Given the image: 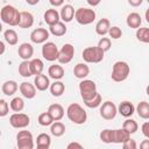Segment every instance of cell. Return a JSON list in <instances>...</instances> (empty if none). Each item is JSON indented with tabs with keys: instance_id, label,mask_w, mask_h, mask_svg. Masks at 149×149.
<instances>
[{
	"instance_id": "obj_1",
	"label": "cell",
	"mask_w": 149,
	"mask_h": 149,
	"mask_svg": "<svg viewBox=\"0 0 149 149\" xmlns=\"http://www.w3.org/2000/svg\"><path fill=\"white\" fill-rule=\"evenodd\" d=\"M66 115H68L69 120L76 125H83L87 120L86 111L77 102L69 105V107L66 109Z\"/></svg>"
},
{
	"instance_id": "obj_2",
	"label": "cell",
	"mask_w": 149,
	"mask_h": 149,
	"mask_svg": "<svg viewBox=\"0 0 149 149\" xmlns=\"http://www.w3.org/2000/svg\"><path fill=\"white\" fill-rule=\"evenodd\" d=\"M0 17L3 23H7L9 26H19L20 22V12L10 5H6L0 10Z\"/></svg>"
},
{
	"instance_id": "obj_3",
	"label": "cell",
	"mask_w": 149,
	"mask_h": 149,
	"mask_svg": "<svg viewBox=\"0 0 149 149\" xmlns=\"http://www.w3.org/2000/svg\"><path fill=\"white\" fill-rule=\"evenodd\" d=\"M129 72H130V68L129 65L123 62V61H118L113 64V68H112V79L116 83H120V81H123L128 78L129 76Z\"/></svg>"
},
{
	"instance_id": "obj_4",
	"label": "cell",
	"mask_w": 149,
	"mask_h": 149,
	"mask_svg": "<svg viewBox=\"0 0 149 149\" xmlns=\"http://www.w3.org/2000/svg\"><path fill=\"white\" fill-rule=\"evenodd\" d=\"M105 52L97 47H87L83 50L81 57L86 63H100L104 59Z\"/></svg>"
},
{
	"instance_id": "obj_5",
	"label": "cell",
	"mask_w": 149,
	"mask_h": 149,
	"mask_svg": "<svg viewBox=\"0 0 149 149\" xmlns=\"http://www.w3.org/2000/svg\"><path fill=\"white\" fill-rule=\"evenodd\" d=\"M79 91H80V95H81L83 101H87V100L92 99L98 93L95 83L93 80H90V79H84L79 83Z\"/></svg>"
},
{
	"instance_id": "obj_6",
	"label": "cell",
	"mask_w": 149,
	"mask_h": 149,
	"mask_svg": "<svg viewBox=\"0 0 149 149\" xmlns=\"http://www.w3.org/2000/svg\"><path fill=\"white\" fill-rule=\"evenodd\" d=\"M76 21L79 24L86 26L92 23L95 20V12L91 8H85V7H80L76 10V15H74Z\"/></svg>"
},
{
	"instance_id": "obj_7",
	"label": "cell",
	"mask_w": 149,
	"mask_h": 149,
	"mask_svg": "<svg viewBox=\"0 0 149 149\" xmlns=\"http://www.w3.org/2000/svg\"><path fill=\"white\" fill-rule=\"evenodd\" d=\"M16 144L19 149H33L34 139L29 130H20L16 135Z\"/></svg>"
},
{
	"instance_id": "obj_8",
	"label": "cell",
	"mask_w": 149,
	"mask_h": 149,
	"mask_svg": "<svg viewBox=\"0 0 149 149\" xmlns=\"http://www.w3.org/2000/svg\"><path fill=\"white\" fill-rule=\"evenodd\" d=\"M58 54H59V50L54 42H45L43 44L42 56L44 59H47L49 62H54V61L58 59Z\"/></svg>"
},
{
	"instance_id": "obj_9",
	"label": "cell",
	"mask_w": 149,
	"mask_h": 149,
	"mask_svg": "<svg viewBox=\"0 0 149 149\" xmlns=\"http://www.w3.org/2000/svg\"><path fill=\"white\" fill-rule=\"evenodd\" d=\"M9 123L12 127L21 129V128H26L27 126H29L30 119L24 113H14L9 116Z\"/></svg>"
},
{
	"instance_id": "obj_10",
	"label": "cell",
	"mask_w": 149,
	"mask_h": 149,
	"mask_svg": "<svg viewBox=\"0 0 149 149\" xmlns=\"http://www.w3.org/2000/svg\"><path fill=\"white\" fill-rule=\"evenodd\" d=\"M74 56V47L70 43H65L61 50H59V54H58V62L61 64H68L72 61Z\"/></svg>"
},
{
	"instance_id": "obj_11",
	"label": "cell",
	"mask_w": 149,
	"mask_h": 149,
	"mask_svg": "<svg viewBox=\"0 0 149 149\" xmlns=\"http://www.w3.org/2000/svg\"><path fill=\"white\" fill-rule=\"evenodd\" d=\"M118 113V108L112 101H105L100 106V115L105 120H113Z\"/></svg>"
},
{
	"instance_id": "obj_12",
	"label": "cell",
	"mask_w": 149,
	"mask_h": 149,
	"mask_svg": "<svg viewBox=\"0 0 149 149\" xmlns=\"http://www.w3.org/2000/svg\"><path fill=\"white\" fill-rule=\"evenodd\" d=\"M50 33L44 29V28H36L30 33V40L31 42L36 43V44H41V43H45L47 40L49 38Z\"/></svg>"
},
{
	"instance_id": "obj_13",
	"label": "cell",
	"mask_w": 149,
	"mask_h": 149,
	"mask_svg": "<svg viewBox=\"0 0 149 149\" xmlns=\"http://www.w3.org/2000/svg\"><path fill=\"white\" fill-rule=\"evenodd\" d=\"M19 90H20L21 94L27 99H33L36 95V87L31 83H28V81L21 83L19 86Z\"/></svg>"
},
{
	"instance_id": "obj_14",
	"label": "cell",
	"mask_w": 149,
	"mask_h": 149,
	"mask_svg": "<svg viewBox=\"0 0 149 149\" xmlns=\"http://www.w3.org/2000/svg\"><path fill=\"white\" fill-rule=\"evenodd\" d=\"M43 19H44V22L47 24H49V27L56 24L59 22V19H61V15L59 13L57 12V9H54V8H50V9H47L44 12V15H43Z\"/></svg>"
},
{
	"instance_id": "obj_15",
	"label": "cell",
	"mask_w": 149,
	"mask_h": 149,
	"mask_svg": "<svg viewBox=\"0 0 149 149\" xmlns=\"http://www.w3.org/2000/svg\"><path fill=\"white\" fill-rule=\"evenodd\" d=\"M17 54L20 58H22L23 61H28L34 54V48L30 43H22L17 49Z\"/></svg>"
},
{
	"instance_id": "obj_16",
	"label": "cell",
	"mask_w": 149,
	"mask_h": 149,
	"mask_svg": "<svg viewBox=\"0 0 149 149\" xmlns=\"http://www.w3.org/2000/svg\"><path fill=\"white\" fill-rule=\"evenodd\" d=\"M118 112L125 118H130L135 112V106L130 101H122L118 107Z\"/></svg>"
},
{
	"instance_id": "obj_17",
	"label": "cell",
	"mask_w": 149,
	"mask_h": 149,
	"mask_svg": "<svg viewBox=\"0 0 149 149\" xmlns=\"http://www.w3.org/2000/svg\"><path fill=\"white\" fill-rule=\"evenodd\" d=\"M59 15H61V19H62L64 22H71L72 19L74 17V15H76V12H74V8H73L71 5L65 3V5L62 7V9H61Z\"/></svg>"
},
{
	"instance_id": "obj_18",
	"label": "cell",
	"mask_w": 149,
	"mask_h": 149,
	"mask_svg": "<svg viewBox=\"0 0 149 149\" xmlns=\"http://www.w3.org/2000/svg\"><path fill=\"white\" fill-rule=\"evenodd\" d=\"M34 84H35V87L38 90V91H45L47 88L50 87V81H49V78L41 73V74H37L35 76V79H34Z\"/></svg>"
},
{
	"instance_id": "obj_19",
	"label": "cell",
	"mask_w": 149,
	"mask_h": 149,
	"mask_svg": "<svg viewBox=\"0 0 149 149\" xmlns=\"http://www.w3.org/2000/svg\"><path fill=\"white\" fill-rule=\"evenodd\" d=\"M34 24V16L29 12H20V22L19 27L20 28H30Z\"/></svg>"
},
{
	"instance_id": "obj_20",
	"label": "cell",
	"mask_w": 149,
	"mask_h": 149,
	"mask_svg": "<svg viewBox=\"0 0 149 149\" xmlns=\"http://www.w3.org/2000/svg\"><path fill=\"white\" fill-rule=\"evenodd\" d=\"M48 112H49V114L52 116V119L55 121H59L64 116V108L59 104H52V105H50L49 108H48Z\"/></svg>"
},
{
	"instance_id": "obj_21",
	"label": "cell",
	"mask_w": 149,
	"mask_h": 149,
	"mask_svg": "<svg viewBox=\"0 0 149 149\" xmlns=\"http://www.w3.org/2000/svg\"><path fill=\"white\" fill-rule=\"evenodd\" d=\"M109 29H111V23H109L108 19L102 17L95 24V33L98 35H100V36H105L106 34H108Z\"/></svg>"
},
{
	"instance_id": "obj_22",
	"label": "cell",
	"mask_w": 149,
	"mask_h": 149,
	"mask_svg": "<svg viewBox=\"0 0 149 149\" xmlns=\"http://www.w3.org/2000/svg\"><path fill=\"white\" fill-rule=\"evenodd\" d=\"M129 139H130V134L123 128L113 129V143H125Z\"/></svg>"
},
{
	"instance_id": "obj_23",
	"label": "cell",
	"mask_w": 149,
	"mask_h": 149,
	"mask_svg": "<svg viewBox=\"0 0 149 149\" xmlns=\"http://www.w3.org/2000/svg\"><path fill=\"white\" fill-rule=\"evenodd\" d=\"M48 74L50 78H52L55 80H59L64 77V69L59 64H52L48 69Z\"/></svg>"
},
{
	"instance_id": "obj_24",
	"label": "cell",
	"mask_w": 149,
	"mask_h": 149,
	"mask_svg": "<svg viewBox=\"0 0 149 149\" xmlns=\"http://www.w3.org/2000/svg\"><path fill=\"white\" fill-rule=\"evenodd\" d=\"M88 73H90V68L85 63H78L73 68V74L78 79H83L84 80V78H86L88 76Z\"/></svg>"
},
{
	"instance_id": "obj_25",
	"label": "cell",
	"mask_w": 149,
	"mask_h": 149,
	"mask_svg": "<svg viewBox=\"0 0 149 149\" xmlns=\"http://www.w3.org/2000/svg\"><path fill=\"white\" fill-rule=\"evenodd\" d=\"M126 22H127V26H128V27L134 28V29H136V30H137V29L140 28L141 23H142V19H141V15H140L139 13L133 12V13L128 14Z\"/></svg>"
},
{
	"instance_id": "obj_26",
	"label": "cell",
	"mask_w": 149,
	"mask_h": 149,
	"mask_svg": "<svg viewBox=\"0 0 149 149\" xmlns=\"http://www.w3.org/2000/svg\"><path fill=\"white\" fill-rule=\"evenodd\" d=\"M19 86H17V83L14 81V80H7L2 84L1 86V91L3 94L6 95H13L16 91H17Z\"/></svg>"
},
{
	"instance_id": "obj_27",
	"label": "cell",
	"mask_w": 149,
	"mask_h": 149,
	"mask_svg": "<svg viewBox=\"0 0 149 149\" xmlns=\"http://www.w3.org/2000/svg\"><path fill=\"white\" fill-rule=\"evenodd\" d=\"M49 33L52 34L56 37L63 36V35L66 34V26L64 24V22H61L59 21L58 23H56V24H54V26H51L49 28Z\"/></svg>"
},
{
	"instance_id": "obj_28",
	"label": "cell",
	"mask_w": 149,
	"mask_h": 149,
	"mask_svg": "<svg viewBox=\"0 0 149 149\" xmlns=\"http://www.w3.org/2000/svg\"><path fill=\"white\" fill-rule=\"evenodd\" d=\"M64 91H65V85L59 80H55V83L50 85V92L54 97H61L64 93Z\"/></svg>"
},
{
	"instance_id": "obj_29",
	"label": "cell",
	"mask_w": 149,
	"mask_h": 149,
	"mask_svg": "<svg viewBox=\"0 0 149 149\" xmlns=\"http://www.w3.org/2000/svg\"><path fill=\"white\" fill-rule=\"evenodd\" d=\"M50 132L54 136L56 137H59V136H63L64 133H65V126L64 123L59 122V121H55L51 126H50Z\"/></svg>"
},
{
	"instance_id": "obj_30",
	"label": "cell",
	"mask_w": 149,
	"mask_h": 149,
	"mask_svg": "<svg viewBox=\"0 0 149 149\" xmlns=\"http://www.w3.org/2000/svg\"><path fill=\"white\" fill-rule=\"evenodd\" d=\"M136 112L140 118L142 119H149V102L147 101H141L136 106Z\"/></svg>"
},
{
	"instance_id": "obj_31",
	"label": "cell",
	"mask_w": 149,
	"mask_h": 149,
	"mask_svg": "<svg viewBox=\"0 0 149 149\" xmlns=\"http://www.w3.org/2000/svg\"><path fill=\"white\" fill-rule=\"evenodd\" d=\"M3 37H5V41L9 44V45H15L17 43V34L14 29H7L3 31Z\"/></svg>"
},
{
	"instance_id": "obj_32",
	"label": "cell",
	"mask_w": 149,
	"mask_h": 149,
	"mask_svg": "<svg viewBox=\"0 0 149 149\" xmlns=\"http://www.w3.org/2000/svg\"><path fill=\"white\" fill-rule=\"evenodd\" d=\"M30 68H31L33 74L37 76V74L42 73V71L44 69V64H43V62L40 58H34V59L30 61Z\"/></svg>"
},
{
	"instance_id": "obj_33",
	"label": "cell",
	"mask_w": 149,
	"mask_h": 149,
	"mask_svg": "<svg viewBox=\"0 0 149 149\" xmlns=\"http://www.w3.org/2000/svg\"><path fill=\"white\" fill-rule=\"evenodd\" d=\"M19 73L22 77H24V78H28V77H31L33 76L31 68H30V62L29 61H23L22 63H20V65H19Z\"/></svg>"
},
{
	"instance_id": "obj_34",
	"label": "cell",
	"mask_w": 149,
	"mask_h": 149,
	"mask_svg": "<svg viewBox=\"0 0 149 149\" xmlns=\"http://www.w3.org/2000/svg\"><path fill=\"white\" fill-rule=\"evenodd\" d=\"M37 121H38V123H40L41 126H43V127L51 126V125L55 122V120H54L52 116L49 114V112H43V113H41V114L38 115V118H37Z\"/></svg>"
},
{
	"instance_id": "obj_35",
	"label": "cell",
	"mask_w": 149,
	"mask_h": 149,
	"mask_svg": "<svg viewBox=\"0 0 149 149\" xmlns=\"http://www.w3.org/2000/svg\"><path fill=\"white\" fill-rule=\"evenodd\" d=\"M122 128H123L125 130H127L129 134H134V133H136V130L139 129V125H137V122H136L135 120H133V119H127V120L123 121Z\"/></svg>"
},
{
	"instance_id": "obj_36",
	"label": "cell",
	"mask_w": 149,
	"mask_h": 149,
	"mask_svg": "<svg viewBox=\"0 0 149 149\" xmlns=\"http://www.w3.org/2000/svg\"><path fill=\"white\" fill-rule=\"evenodd\" d=\"M136 38L140 42L143 43H149V28L143 27V28H139L136 30Z\"/></svg>"
},
{
	"instance_id": "obj_37",
	"label": "cell",
	"mask_w": 149,
	"mask_h": 149,
	"mask_svg": "<svg viewBox=\"0 0 149 149\" xmlns=\"http://www.w3.org/2000/svg\"><path fill=\"white\" fill-rule=\"evenodd\" d=\"M9 106H10V108H12L14 112H17V113H19V112H21V111L23 109V107H24V101H23L22 98L15 97V98L12 99Z\"/></svg>"
},
{
	"instance_id": "obj_38",
	"label": "cell",
	"mask_w": 149,
	"mask_h": 149,
	"mask_svg": "<svg viewBox=\"0 0 149 149\" xmlns=\"http://www.w3.org/2000/svg\"><path fill=\"white\" fill-rule=\"evenodd\" d=\"M99 136L104 143H113V129H104L100 132Z\"/></svg>"
},
{
	"instance_id": "obj_39",
	"label": "cell",
	"mask_w": 149,
	"mask_h": 149,
	"mask_svg": "<svg viewBox=\"0 0 149 149\" xmlns=\"http://www.w3.org/2000/svg\"><path fill=\"white\" fill-rule=\"evenodd\" d=\"M84 104L88 108H95V107H98V106L101 105V95L99 93H97L95 97H93L92 99H90L87 101H84Z\"/></svg>"
},
{
	"instance_id": "obj_40",
	"label": "cell",
	"mask_w": 149,
	"mask_h": 149,
	"mask_svg": "<svg viewBox=\"0 0 149 149\" xmlns=\"http://www.w3.org/2000/svg\"><path fill=\"white\" fill-rule=\"evenodd\" d=\"M50 143H51V139L45 133L40 134L37 136V139H36V144L37 146H47V147H50Z\"/></svg>"
},
{
	"instance_id": "obj_41",
	"label": "cell",
	"mask_w": 149,
	"mask_h": 149,
	"mask_svg": "<svg viewBox=\"0 0 149 149\" xmlns=\"http://www.w3.org/2000/svg\"><path fill=\"white\" fill-rule=\"evenodd\" d=\"M111 45H112L111 38H108V37H101V38L99 40V42H98V47H99L104 52L108 51V50L111 49Z\"/></svg>"
},
{
	"instance_id": "obj_42",
	"label": "cell",
	"mask_w": 149,
	"mask_h": 149,
	"mask_svg": "<svg viewBox=\"0 0 149 149\" xmlns=\"http://www.w3.org/2000/svg\"><path fill=\"white\" fill-rule=\"evenodd\" d=\"M108 35L113 40H118V38H120L122 36V30L118 26H113V27H111V29L108 31Z\"/></svg>"
},
{
	"instance_id": "obj_43",
	"label": "cell",
	"mask_w": 149,
	"mask_h": 149,
	"mask_svg": "<svg viewBox=\"0 0 149 149\" xmlns=\"http://www.w3.org/2000/svg\"><path fill=\"white\" fill-rule=\"evenodd\" d=\"M9 112V106L5 99H0V116H6Z\"/></svg>"
},
{
	"instance_id": "obj_44",
	"label": "cell",
	"mask_w": 149,
	"mask_h": 149,
	"mask_svg": "<svg viewBox=\"0 0 149 149\" xmlns=\"http://www.w3.org/2000/svg\"><path fill=\"white\" fill-rule=\"evenodd\" d=\"M122 149H137V144H136L135 140L129 139L128 141L122 143Z\"/></svg>"
},
{
	"instance_id": "obj_45",
	"label": "cell",
	"mask_w": 149,
	"mask_h": 149,
	"mask_svg": "<svg viewBox=\"0 0 149 149\" xmlns=\"http://www.w3.org/2000/svg\"><path fill=\"white\" fill-rule=\"evenodd\" d=\"M141 130H142V134H143L147 139H149V121H147V122H144V123L142 125Z\"/></svg>"
},
{
	"instance_id": "obj_46",
	"label": "cell",
	"mask_w": 149,
	"mask_h": 149,
	"mask_svg": "<svg viewBox=\"0 0 149 149\" xmlns=\"http://www.w3.org/2000/svg\"><path fill=\"white\" fill-rule=\"evenodd\" d=\"M66 149H84V147L79 142H70L68 144Z\"/></svg>"
},
{
	"instance_id": "obj_47",
	"label": "cell",
	"mask_w": 149,
	"mask_h": 149,
	"mask_svg": "<svg viewBox=\"0 0 149 149\" xmlns=\"http://www.w3.org/2000/svg\"><path fill=\"white\" fill-rule=\"evenodd\" d=\"M50 5L51 6H55V7H58V6H64V1L63 0H58V1H55V0H50Z\"/></svg>"
},
{
	"instance_id": "obj_48",
	"label": "cell",
	"mask_w": 149,
	"mask_h": 149,
	"mask_svg": "<svg viewBox=\"0 0 149 149\" xmlns=\"http://www.w3.org/2000/svg\"><path fill=\"white\" fill-rule=\"evenodd\" d=\"M140 149H149V139L148 140H143L140 143Z\"/></svg>"
},
{
	"instance_id": "obj_49",
	"label": "cell",
	"mask_w": 149,
	"mask_h": 149,
	"mask_svg": "<svg viewBox=\"0 0 149 149\" xmlns=\"http://www.w3.org/2000/svg\"><path fill=\"white\" fill-rule=\"evenodd\" d=\"M128 3H129L130 6L136 7V6H140V5L142 3V0H129V1H128Z\"/></svg>"
},
{
	"instance_id": "obj_50",
	"label": "cell",
	"mask_w": 149,
	"mask_h": 149,
	"mask_svg": "<svg viewBox=\"0 0 149 149\" xmlns=\"http://www.w3.org/2000/svg\"><path fill=\"white\" fill-rule=\"evenodd\" d=\"M87 3H88V5H91V6H97V5H99V3H100V1H91V0H88V1H87Z\"/></svg>"
},
{
	"instance_id": "obj_51",
	"label": "cell",
	"mask_w": 149,
	"mask_h": 149,
	"mask_svg": "<svg viewBox=\"0 0 149 149\" xmlns=\"http://www.w3.org/2000/svg\"><path fill=\"white\" fill-rule=\"evenodd\" d=\"M144 16H146V20H147V22L149 23V8L146 10V14H144Z\"/></svg>"
},
{
	"instance_id": "obj_52",
	"label": "cell",
	"mask_w": 149,
	"mask_h": 149,
	"mask_svg": "<svg viewBox=\"0 0 149 149\" xmlns=\"http://www.w3.org/2000/svg\"><path fill=\"white\" fill-rule=\"evenodd\" d=\"M0 47H1V51H0V54L2 55V54H3V51H5V45H3V42H0Z\"/></svg>"
},
{
	"instance_id": "obj_53",
	"label": "cell",
	"mask_w": 149,
	"mask_h": 149,
	"mask_svg": "<svg viewBox=\"0 0 149 149\" xmlns=\"http://www.w3.org/2000/svg\"><path fill=\"white\" fill-rule=\"evenodd\" d=\"M36 149H50L49 147H47V146H37L36 147Z\"/></svg>"
},
{
	"instance_id": "obj_54",
	"label": "cell",
	"mask_w": 149,
	"mask_h": 149,
	"mask_svg": "<svg viewBox=\"0 0 149 149\" xmlns=\"http://www.w3.org/2000/svg\"><path fill=\"white\" fill-rule=\"evenodd\" d=\"M146 92H147V94H148V95H149V85H148V86H147V88H146Z\"/></svg>"
},
{
	"instance_id": "obj_55",
	"label": "cell",
	"mask_w": 149,
	"mask_h": 149,
	"mask_svg": "<svg viewBox=\"0 0 149 149\" xmlns=\"http://www.w3.org/2000/svg\"><path fill=\"white\" fill-rule=\"evenodd\" d=\"M148 2H149V0H148Z\"/></svg>"
}]
</instances>
